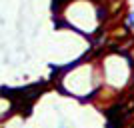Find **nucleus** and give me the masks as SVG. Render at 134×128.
<instances>
[{
  "label": "nucleus",
  "instance_id": "nucleus-1",
  "mask_svg": "<svg viewBox=\"0 0 134 128\" xmlns=\"http://www.w3.org/2000/svg\"><path fill=\"white\" fill-rule=\"evenodd\" d=\"M124 26H126V30H134V12L126 14V22H124Z\"/></svg>",
  "mask_w": 134,
  "mask_h": 128
}]
</instances>
